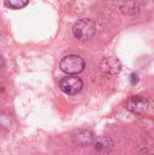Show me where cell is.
I'll return each instance as SVG.
<instances>
[{"label": "cell", "instance_id": "obj_7", "mask_svg": "<svg viewBox=\"0 0 154 155\" xmlns=\"http://www.w3.org/2000/svg\"><path fill=\"white\" fill-rule=\"evenodd\" d=\"M29 3V0H4V5L10 9L18 10L25 7Z\"/></svg>", "mask_w": 154, "mask_h": 155}, {"label": "cell", "instance_id": "obj_1", "mask_svg": "<svg viewBox=\"0 0 154 155\" xmlns=\"http://www.w3.org/2000/svg\"><path fill=\"white\" fill-rule=\"evenodd\" d=\"M73 34L79 41L86 42L90 40L95 34L94 22L90 18L79 19L73 26Z\"/></svg>", "mask_w": 154, "mask_h": 155}, {"label": "cell", "instance_id": "obj_9", "mask_svg": "<svg viewBox=\"0 0 154 155\" xmlns=\"http://www.w3.org/2000/svg\"><path fill=\"white\" fill-rule=\"evenodd\" d=\"M5 65V62H4V59L2 58V56H0V69L3 68V66Z\"/></svg>", "mask_w": 154, "mask_h": 155}, {"label": "cell", "instance_id": "obj_4", "mask_svg": "<svg viewBox=\"0 0 154 155\" xmlns=\"http://www.w3.org/2000/svg\"><path fill=\"white\" fill-rule=\"evenodd\" d=\"M124 106L129 112L133 114H143L147 111L149 107V102L143 96L133 95L125 101Z\"/></svg>", "mask_w": 154, "mask_h": 155}, {"label": "cell", "instance_id": "obj_2", "mask_svg": "<svg viewBox=\"0 0 154 155\" xmlns=\"http://www.w3.org/2000/svg\"><path fill=\"white\" fill-rule=\"evenodd\" d=\"M60 68L61 70L69 74L74 75L82 73L85 68V62L84 60L76 54H69L64 56L60 62Z\"/></svg>", "mask_w": 154, "mask_h": 155}, {"label": "cell", "instance_id": "obj_8", "mask_svg": "<svg viewBox=\"0 0 154 155\" xmlns=\"http://www.w3.org/2000/svg\"><path fill=\"white\" fill-rule=\"evenodd\" d=\"M138 80H139V77H138V75H137L136 74H133L131 75V81H132L133 84H137Z\"/></svg>", "mask_w": 154, "mask_h": 155}, {"label": "cell", "instance_id": "obj_6", "mask_svg": "<svg viewBox=\"0 0 154 155\" xmlns=\"http://www.w3.org/2000/svg\"><path fill=\"white\" fill-rule=\"evenodd\" d=\"M93 145L97 151H107L112 149L113 142L108 137H100L93 141Z\"/></svg>", "mask_w": 154, "mask_h": 155}, {"label": "cell", "instance_id": "obj_3", "mask_svg": "<svg viewBox=\"0 0 154 155\" xmlns=\"http://www.w3.org/2000/svg\"><path fill=\"white\" fill-rule=\"evenodd\" d=\"M84 86L83 80L76 75H68L63 78L59 83L60 89L68 95H75L79 94Z\"/></svg>", "mask_w": 154, "mask_h": 155}, {"label": "cell", "instance_id": "obj_5", "mask_svg": "<svg viewBox=\"0 0 154 155\" xmlns=\"http://www.w3.org/2000/svg\"><path fill=\"white\" fill-rule=\"evenodd\" d=\"M100 69L107 74H117L122 70V64L117 57L109 56L101 61Z\"/></svg>", "mask_w": 154, "mask_h": 155}]
</instances>
